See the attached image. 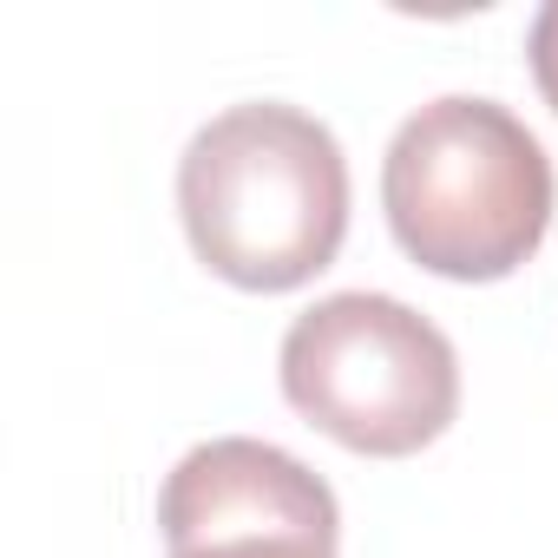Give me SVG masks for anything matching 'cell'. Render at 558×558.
<instances>
[{
  "mask_svg": "<svg viewBox=\"0 0 558 558\" xmlns=\"http://www.w3.org/2000/svg\"><path fill=\"white\" fill-rule=\"evenodd\" d=\"M178 217L223 283L256 296L303 290L349 236V158L303 106H230L178 158Z\"/></svg>",
  "mask_w": 558,
  "mask_h": 558,
  "instance_id": "obj_1",
  "label": "cell"
},
{
  "mask_svg": "<svg viewBox=\"0 0 558 558\" xmlns=\"http://www.w3.org/2000/svg\"><path fill=\"white\" fill-rule=\"evenodd\" d=\"M558 178L545 145L499 99L447 93L401 119L381 158L395 243L447 283H499L551 230Z\"/></svg>",
  "mask_w": 558,
  "mask_h": 558,
  "instance_id": "obj_2",
  "label": "cell"
},
{
  "mask_svg": "<svg viewBox=\"0 0 558 558\" xmlns=\"http://www.w3.org/2000/svg\"><path fill=\"white\" fill-rule=\"evenodd\" d=\"M276 375L310 427L368 460H408L460 414L453 342L421 310L375 290H342L303 310L283 336Z\"/></svg>",
  "mask_w": 558,
  "mask_h": 558,
  "instance_id": "obj_3",
  "label": "cell"
},
{
  "mask_svg": "<svg viewBox=\"0 0 558 558\" xmlns=\"http://www.w3.org/2000/svg\"><path fill=\"white\" fill-rule=\"evenodd\" d=\"M158 532L165 558H342L329 480L250 434H217L165 473Z\"/></svg>",
  "mask_w": 558,
  "mask_h": 558,
  "instance_id": "obj_4",
  "label": "cell"
},
{
  "mask_svg": "<svg viewBox=\"0 0 558 558\" xmlns=\"http://www.w3.org/2000/svg\"><path fill=\"white\" fill-rule=\"evenodd\" d=\"M525 60H532V80L545 93V106L558 112V0L532 14V34H525Z\"/></svg>",
  "mask_w": 558,
  "mask_h": 558,
  "instance_id": "obj_5",
  "label": "cell"
}]
</instances>
